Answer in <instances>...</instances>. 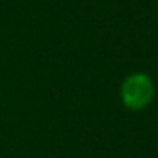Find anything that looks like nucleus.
I'll return each mask as SVG.
<instances>
[{"label":"nucleus","mask_w":158,"mask_h":158,"mask_svg":"<svg viewBox=\"0 0 158 158\" xmlns=\"http://www.w3.org/2000/svg\"><path fill=\"white\" fill-rule=\"evenodd\" d=\"M119 97L123 106L133 112L146 109L155 99L153 78L144 72L129 73L121 83Z\"/></svg>","instance_id":"obj_1"}]
</instances>
